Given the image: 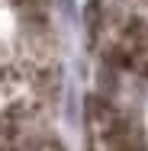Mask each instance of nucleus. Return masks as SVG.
Masks as SVG:
<instances>
[{"label": "nucleus", "instance_id": "nucleus-1", "mask_svg": "<svg viewBox=\"0 0 148 151\" xmlns=\"http://www.w3.org/2000/svg\"><path fill=\"white\" fill-rule=\"evenodd\" d=\"M90 42L110 68L148 74V0H93Z\"/></svg>", "mask_w": 148, "mask_h": 151}, {"label": "nucleus", "instance_id": "nucleus-2", "mask_svg": "<svg viewBox=\"0 0 148 151\" xmlns=\"http://www.w3.org/2000/svg\"><path fill=\"white\" fill-rule=\"evenodd\" d=\"M52 87H55V77L42 61L0 71V132L13 135L26 129L45 109Z\"/></svg>", "mask_w": 148, "mask_h": 151}, {"label": "nucleus", "instance_id": "nucleus-3", "mask_svg": "<svg viewBox=\"0 0 148 151\" xmlns=\"http://www.w3.org/2000/svg\"><path fill=\"white\" fill-rule=\"evenodd\" d=\"M87 151H148L145 132L122 106L103 96L87 100Z\"/></svg>", "mask_w": 148, "mask_h": 151}, {"label": "nucleus", "instance_id": "nucleus-4", "mask_svg": "<svg viewBox=\"0 0 148 151\" xmlns=\"http://www.w3.org/2000/svg\"><path fill=\"white\" fill-rule=\"evenodd\" d=\"M13 151H61V145H55V142H26V145H19V148H13Z\"/></svg>", "mask_w": 148, "mask_h": 151}]
</instances>
